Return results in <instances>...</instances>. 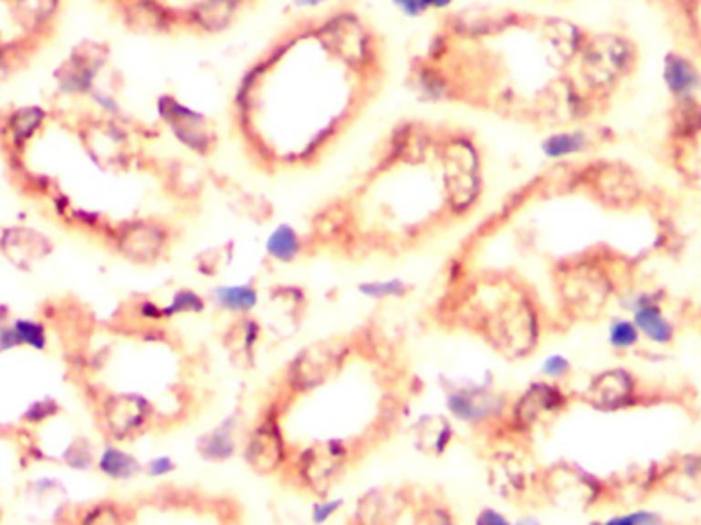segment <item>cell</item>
Returning a JSON list of instances; mask_svg holds the SVG:
<instances>
[{
    "mask_svg": "<svg viewBox=\"0 0 701 525\" xmlns=\"http://www.w3.org/2000/svg\"><path fill=\"white\" fill-rule=\"evenodd\" d=\"M508 400L488 384H460L445 393V408L454 421L467 427H490L505 419Z\"/></svg>",
    "mask_w": 701,
    "mask_h": 525,
    "instance_id": "obj_6",
    "label": "cell"
},
{
    "mask_svg": "<svg viewBox=\"0 0 701 525\" xmlns=\"http://www.w3.org/2000/svg\"><path fill=\"white\" fill-rule=\"evenodd\" d=\"M592 525H638V521H636V518H633V511H630V513L609 515V518L595 521Z\"/></svg>",
    "mask_w": 701,
    "mask_h": 525,
    "instance_id": "obj_33",
    "label": "cell"
},
{
    "mask_svg": "<svg viewBox=\"0 0 701 525\" xmlns=\"http://www.w3.org/2000/svg\"><path fill=\"white\" fill-rule=\"evenodd\" d=\"M82 525H125V521L121 518V513L117 511V507L101 505V507H93V511H89Z\"/></svg>",
    "mask_w": 701,
    "mask_h": 525,
    "instance_id": "obj_28",
    "label": "cell"
},
{
    "mask_svg": "<svg viewBox=\"0 0 701 525\" xmlns=\"http://www.w3.org/2000/svg\"><path fill=\"white\" fill-rule=\"evenodd\" d=\"M632 320L640 331V335L648 339L654 345H671L675 341V327L666 319L661 304L656 302L654 296L640 294L633 298L630 304Z\"/></svg>",
    "mask_w": 701,
    "mask_h": 525,
    "instance_id": "obj_13",
    "label": "cell"
},
{
    "mask_svg": "<svg viewBox=\"0 0 701 525\" xmlns=\"http://www.w3.org/2000/svg\"><path fill=\"white\" fill-rule=\"evenodd\" d=\"M242 457L258 477H273L289 464V447L275 404L265 408L255 427H250L242 444Z\"/></svg>",
    "mask_w": 701,
    "mask_h": 525,
    "instance_id": "obj_4",
    "label": "cell"
},
{
    "mask_svg": "<svg viewBox=\"0 0 701 525\" xmlns=\"http://www.w3.org/2000/svg\"><path fill=\"white\" fill-rule=\"evenodd\" d=\"M584 403L601 413H615L638 403V382L623 368H609L592 376L582 393Z\"/></svg>",
    "mask_w": 701,
    "mask_h": 525,
    "instance_id": "obj_7",
    "label": "cell"
},
{
    "mask_svg": "<svg viewBox=\"0 0 701 525\" xmlns=\"http://www.w3.org/2000/svg\"><path fill=\"white\" fill-rule=\"evenodd\" d=\"M205 310V299L191 289H181L173 296V302L162 308V319H171V316L179 314H199Z\"/></svg>",
    "mask_w": 701,
    "mask_h": 525,
    "instance_id": "obj_23",
    "label": "cell"
},
{
    "mask_svg": "<svg viewBox=\"0 0 701 525\" xmlns=\"http://www.w3.org/2000/svg\"><path fill=\"white\" fill-rule=\"evenodd\" d=\"M633 518H636L638 525H664L661 513H656V511L636 509V511H633Z\"/></svg>",
    "mask_w": 701,
    "mask_h": 525,
    "instance_id": "obj_34",
    "label": "cell"
},
{
    "mask_svg": "<svg viewBox=\"0 0 701 525\" xmlns=\"http://www.w3.org/2000/svg\"><path fill=\"white\" fill-rule=\"evenodd\" d=\"M56 411H58V406L52 403V400H41V403H36L29 408V413L25 415V419L41 421V419H46V416L54 415Z\"/></svg>",
    "mask_w": 701,
    "mask_h": 525,
    "instance_id": "obj_32",
    "label": "cell"
},
{
    "mask_svg": "<svg viewBox=\"0 0 701 525\" xmlns=\"http://www.w3.org/2000/svg\"><path fill=\"white\" fill-rule=\"evenodd\" d=\"M539 487L546 497L564 505H591L601 495L599 482L592 474L572 464L552 466L544 477H539Z\"/></svg>",
    "mask_w": 701,
    "mask_h": 525,
    "instance_id": "obj_8",
    "label": "cell"
},
{
    "mask_svg": "<svg viewBox=\"0 0 701 525\" xmlns=\"http://www.w3.org/2000/svg\"><path fill=\"white\" fill-rule=\"evenodd\" d=\"M350 347L343 341H320L299 349L286 370V386L291 394H308L327 384L347 363Z\"/></svg>",
    "mask_w": 701,
    "mask_h": 525,
    "instance_id": "obj_3",
    "label": "cell"
},
{
    "mask_svg": "<svg viewBox=\"0 0 701 525\" xmlns=\"http://www.w3.org/2000/svg\"><path fill=\"white\" fill-rule=\"evenodd\" d=\"M144 470H146L148 477L162 478V477H169V474L177 470V462H174L171 456H156L144 466Z\"/></svg>",
    "mask_w": 701,
    "mask_h": 525,
    "instance_id": "obj_30",
    "label": "cell"
},
{
    "mask_svg": "<svg viewBox=\"0 0 701 525\" xmlns=\"http://www.w3.org/2000/svg\"><path fill=\"white\" fill-rule=\"evenodd\" d=\"M474 525H513V521L508 520L503 511L495 509V507H482V509L476 513Z\"/></svg>",
    "mask_w": 701,
    "mask_h": 525,
    "instance_id": "obj_31",
    "label": "cell"
},
{
    "mask_svg": "<svg viewBox=\"0 0 701 525\" xmlns=\"http://www.w3.org/2000/svg\"><path fill=\"white\" fill-rule=\"evenodd\" d=\"M640 339H642L640 331L636 329V324H633L632 319H615L609 322L607 341L615 352H622V353L632 352V349L638 347Z\"/></svg>",
    "mask_w": 701,
    "mask_h": 525,
    "instance_id": "obj_22",
    "label": "cell"
},
{
    "mask_svg": "<svg viewBox=\"0 0 701 525\" xmlns=\"http://www.w3.org/2000/svg\"><path fill=\"white\" fill-rule=\"evenodd\" d=\"M570 372H572V362L562 353L548 355L539 365V373L544 376V380H549V382H562L564 378L570 376Z\"/></svg>",
    "mask_w": 701,
    "mask_h": 525,
    "instance_id": "obj_27",
    "label": "cell"
},
{
    "mask_svg": "<svg viewBox=\"0 0 701 525\" xmlns=\"http://www.w3.org/2000/svg\"><path fill=\"white\" fill-rule=\"evenodd\" d=\"M238 427H240V411H234L224 416L215 427L205 431L204 436H199L195 444L199 457L210 464L230 462L238 452V439H236Z\"/></svg>",
    "mask_w": 701,
    "mask_h": 525,
    "instance_id": "obj_12",
    "label": "cell"
},
{
    "mask_svg": "<svg viewBox=\"0 0 701 525\" xmlns=\"http://www.w3.org/2000/svg\"><path fill=\"white\" fill-rule=\"evenodd\" d=\"M99 470L113 480H130L144 470L136 457L120 447H107L99 457Z\"/></svg>",
    "mask_w": 701,
    "mask_h": 525,
    "instance_id": "obj_18",
    "label": "cell"
},
{
    "mask_svg": "<svg viewBox=\"0 0 701 525\" xmlns=\"http://www.w3.org/2000/svg\"><path fill=\"white\" fill-rule=\"evenodd\" d=\"M357 444L349 439L330 437L312 441L298 452L291 462L298 485L316 497L330 495V488L343 477L353 462Z\"/></svg>",
    "mask_w": 701,
    "mask_h": 525,
    "instance_id": "obj_2",
    "label": "cell"
},
{
    "mask_svg": "<svg viewBox=\"0 0 701 525\" xmlns=\"http://www.w3.org/2000/svg\"><path fill=\"white\" fill-rule=\"evenodd\" d=\"M664 77H666V82H669V89L677 95H689L699 82V77L694 66L679 56H671L669 60H666Z\"/></svg>",
    "mask_w": 701,
    "mask_h": 525,
    "instance_id": "obj_19",
    "label": "cell"
},
{
    "mask_svg": "<svg viewBox=\"0 0 701 525\" xmlns=\"http://www.w3.org/2000/svg\"><path fill=\"white\" fill-rule=\"evenodd\" d=\"M413 525H457L452 507L435 501L433 497H424L413 509Z\"/></svg>",
    "mask_w": 701,
    "mask_h": 525,
    "instance_id": "obj_21",
    "label": "cell"
},
{
    "mask_svg": "<svg viewBox=\"0 0 701 525\" xmlns=\"http://www.w3.org/2000/svg\"><path fill=\"white\" fill-rule=\"evenodd\" d=\"M359 291L365 298L371 299H392V298H403L408 286H404L400 279H390V281H367L359 286Z\"/></svg>",
    "mask_w": 701,
    "mask_h": 525,
    "instance_id": "obj_24",
    "label": "cell"
},
{
    "mask_svg": "<svg viewBox=\"0 0 701 525\" xmlns=\"http://www.w3.org/2000/svg\"><path fill=\"white\" fill-rule=\"evenodd\" d=\"M154 408L144 396L140 394H121L107 400L105 404V421L107 427L115 437H130L133 433L141 431L152 419Z\"/></svg>",
    "mask_w": 701,
    "mask_h": 525,
    "instance_id": "obj_11",
    "label": "cell"
},
{
    "mask_svg": "<svg viewBox=\"0 0 701 525\" xmlns=\"http://www.w3.org/2000/svg\"><path fill=\"white\" fill-rule=\"evenodd\" d=\"M214 304L236 316H248L258 304V291L253 286H226L214 291Z\"/></svg>",
    "mask_w": 701,
    "mask_h": 525,
    "instance_id": "obj_17",
    "label": "cell"
},
{
    "mask_svg": "<svg viewBox=\"0 0 701 525\" xmlns=\"http://www.w3.org/2000/svg\"><path fill=\"white\" fill-rule=\"evenodd\" d=\"M414 447L429 457H441L454 444L455 429L445 415H421L413 427Z\"/></svg>",
    "mask_w": 701,
    "mask_h": 525,
    "instance_id": "obj_14",
    "label": "cell"
},
{
    "mask_svg": "<svg viewBox=\"0 0 701 525\" xmlns=\"http://www.w3.org/2000/svg\"><path fill=\"white\" fill-rule=\"evenodd\" d=\"M470 331L508 362H519L538 349L539 312L523 289L503 279H482L457 302L455 312Z\"/></svg>",
    "mask_w": 701,
    "mask_h": 525,
    "instance_id": "obj_1",
    "label": "cell"
},
{
    "mask_svg": "<svg viewBox=\"0 0 701 525\" xmlns=\"http://www.w3.org/2000/svg\"><path fill=\"white\" fill-rule=\"evenodd\" d=\"M513 525H541V521L536 518V515H523V518L515 520Z\"/></svg>",
    "mask_w": 701,
    "mask_h": 525,
    "instance_id": "obj_35",
    "label": "cell"
},
{
    "mask_svg": "<svg viewBox=\"0 0 701 525\" xmlns=\"http://www.w3.org/2000/svg\"><path fill=\"white\" fill-rule=\"evenodd\" d=\"M582 142L584 138L581 133H560V136H556L552 138V142H549L548 152L569 154V152H574V150H579L582 146Z\"/></svg>",
    "mask_w": 701,
    "mask_h": 525,
    "instance_id": "obj_29",
    "label": "cell"
},
{
    "mask_svg": "<svg viewBox=\"0 0 701 525\" xmlns=\"http://www.w3.org/2000/svg\"><path fill=\"white\" fill-rule=\"evenodd\" d=\"M258 341H261V324L250 319V316H240L230 327L226 339H224V347H226L234 363L250 365L255 363Z\"/></svg>",
    "mask_w": 701,
    "mask_h": 525,
    "instance_id": "obj_16",
    "label": "cell"
},
{
    "mask_svg": "<svg viewBox=\"0 0 701 525\" xmlns=\"http://www.w3.org/2000/svg\"><path fill=\"white\" fill-rule=\"evenodd\" d=\"M345 507V499L340 497H320L319 501L312 505L310 509V521L312 525H327L330 520H335Z\"/></svg>",
    "mask_w": 701,
    "mask_h": 525,
    "instance_id": "obj_26",
    "label": "cell"
},
{
    "mask_svg": "<svg viewBox=\"0 0 701 525\" xmlns=\"http://www.w3.org/2000/svg\"><path fill=\"white\" fill-rule=\"evenodd\" d=\"M13 331L16 335V341H19V345H29L33 349H46V329L41 327V324L33 322V320H16L13 324Z\"/></svg>",
    "mask_w": 701,
    "mask_h": 525,
    "instance_id": "obj_25",
    "label": "cell"
},
{
    "mask_svg": "<svg viewBox=\"0 0 701 525\" xmlns=\"http://www.w3.org/2000/svg\"><path fill=\"white\" fill-rule=\"evenodd\" d=\"M267 253H269L275 261L289 263L302 253V238L296 230L291 228H277L267 240Z\"/></svg>",
    "mask_w": 701,
    "mask_h": 525,
    "instance_id": "obj_20",
    "label": "cell"
},
{
    "mask_svg": "<svg viewBox=\"0 0 701 525\" xmlns=\"http://www.w3.org/2000/svg\"><path fill=\"white\" fill-rule=\"evenodd\" d=\"M488 482L498 497L511 503H519L529 495L533 474L528 460L517 452L500 449L488 457Z\"/></svg>",
    "mask_w": 701,
    "mask_h": 525,
    "instance_id": "obj_9",
    "label": "cell"
},
{
    "mask_svg": "<svg viewBox=\"0 0 701 525\" xmlns=\"http://www.w3.org/2000/svg\"><path fill=\"white\" fill-rule=\"evenodd\" d=\"M658 480L677 497H701V456L689 454L679 457L669 466V470L658 477Z\"/></svg>",
    "mask_w": 701,
    "mask_h": 525,
    "instance_id": "obj_15",
    "label": "cell"
},
{
    "mask_svg": "<svg viewBox=\"0 0 701 525\" xmlns=\"http://www.w3.org/2000/svg\"><path fill=\"white\" fill-rule=\"evenodd\" d=\"M406 507H411V497L400 488L390 487H375L365 490L357 499L353 518V525H396L403 518Z\"/></svg>",
    "mask_w": 701,
    "mask_h": 525,
    "instance_id": "obj_10",
    "label": "cell"
},
{
    "mask_svg": "<svg viewBox=\"0 0 701 525\" xmlns=\"http://www.w3.org/2000/svg\"><path fill=\"white\" fill-rule=\"evenodd\" d=\"M569 403L570 396L558 382L538 380L531 382L519 396L511 400L503 421L513 433H529L564 413Z\"/></svg>",
    "mask_w": 701,
    "mask_h": 525,
    "instance_id": "obj_5",
    "label": "cell"
}]
</instances>
